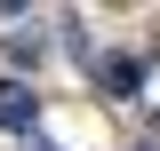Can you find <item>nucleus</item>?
Instances as JSON below:
<instances>
[{"label": "nucleus", "mask_w": 160, "mask_h": 151, "mask_svg": "<svg viewBox=\"0 0 160 151\" xmlns=\"http://www.w3.org/2000/svg\"><path fill=\"white\" fill-rule=\"evenodd\" d=\"M24 151H56V143H40V135H32V143H24Z\"/></svg>", "instance_id": "obj_3"}, {"label": "nucleus", "mask_w": 160, "mask_h": 151, "mask_svg": "<svg viewBox=\"0 0 160 151\" xmlns=\"http://www.w3.org/2000/svg\"><path fill=\"white\" fill-rule=\"evenodd\" d=\"M0 127L32 143V127H40V88L32 80H0Z\"/></svg>", "instance_id": "obj_1"}, {"label": "nucleus", "mask_w": 160, "mask_h": 151, "mask_svg": "<svg viewBox=\"0 0 160 151\" xmlns=\"http://www.w3.org/2000/svg\"><path fill=\"white\" fill-rule=\"evenodd\" d=\"M144 88V64L136 56H104V95H136Z\"/></svg>", "instance_id": "obj_2"}]
</instances>
